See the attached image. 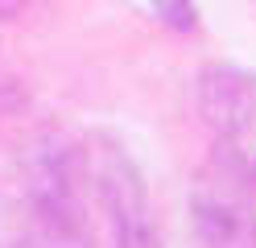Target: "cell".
Returning a JSON list of instances; mask_svg holds the SVG:
<instances>
[{
	"label": "cell",
	"mask_w": 256,
	"mask_h": 248,
	"mask_svg": "<svg viewBox=\"0 0 256 248\" xmlns=\"http://www.w3.org/2000/svg\"><path fill=\"white\" fill-rule=\"evenodd\" d=\"M87 161L66 141H42L25 165V198L42 248H91V219L83 203Z\"/></svg>",
	"instance_id": "obj_1"
},
{
	"label": "cell",
	"mask_w": 256,
	"mask_h": 248,
	"mask_svg": "<svg viewBox=\"0 0 256 248\" xmlns=\"http://www.w3.org/2000/svg\"><path fill=\"white\" fill-rule=\"evenodd\" d=\"M87 178L100 190V203L108 211L112 223V244L116 248H162L157 236V219H153V203H149V186L132 157L124 153V145L112 137H100L87 161Z\"/></svg>",
	"instance_id": "obj_2"
},
{
	"label": "cell",
	"mask_w": 256,
	"mask_h": 248,
	"mask_svg": "<svg viewBox=\"0 0 256 248\" xmlns=\"http://www.w3.org/2000/svg\"><path fill=\"white\" fill-rule=\"evenodd\" d=\"M198 116L223 141H240L256 128V79L236 66H206L198 75Z\"/></svg>",
	"instance_id": "obj_3"
},
{
	"label": "cell",
	"mask_w": 256,
	"mask_h": 248,
	"mask_svg": "<svg viewBox=\"0 0 256 248\" xmlns=\"http://www.w3.org/2000/svg\"><path fill=\"white\" fill-rule=\"evenodd\" d=\"M194 227L211 248H256V215L252 203L236 190L206 186L194 194Z\"/></svg>",
	"instance_id": "obj_4"
},
{
	"label": "cell",
	"mask_w": 256,
	"mask_h": 248,
	"mask_svg": "<svg viewBox=\"0 0 256 248\" xmlns=\"http://www.w3.org/2000/svg\"><path fill=\"white\" fill-rule=\"evenodd\" d=\"M153 13L162 17L170 29H182V33L198 29V5L194 0H153Z\"/></svg>",
	"instance_id": "obj_5"
},
{
	"label": "cell",
	"mask_w": 256,
	"mask_h": 248,
	"mask_svg": "<svg viewBox=\"0 0 256 248\" xmlns=\"http://www.w3.org/2000/svg\"><path fill=\"white\" fill-rule=\"evenodd\" d=\"M25 5H29V0H0V21H12Z\"/></svg>",
	"instance_id": "obj_6"
},
{
	"label": "cell",
	"mask_w": 256,
	"mask_h": 248,
	"mask_svg": "<svg viewBox=\"0 0 256 248\" xmlns=\"http://www.w3.org/2000/svg\"><path fill=\"white\" fill-rule=\"evenodd\" d=\"M0 248H42V244H34V240H17V244H0Z\"/></svg>",
	"instance_id": "obj_7"
}]
</instances>
